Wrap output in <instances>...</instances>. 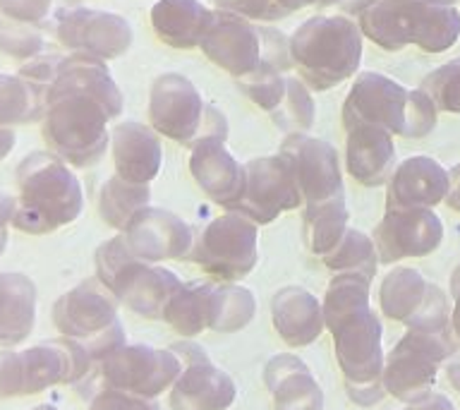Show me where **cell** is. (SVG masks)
Masks as SVG:
<instances>
[{
	"label": "cell",
	"mask_w": 460,
	"mask_h": 410,
	"mask_svg": "<svg viewBox=\"0 0 460 410\" xmlns=\"http://www.w3.org/2000/svg\"><path fill=\"white\" fill-rule=\"evenodd\" d=\"M322 264L333 273H359L372 281L376 276L379 254H376L372 237L350 228L338 243L336 250L322 259Z\"/></svg>",
	"instance_id": "cell-37"
},
{
	"label": "cell",
	"mask_w": 460,
	"mask_h": 410,
	"mask_svg": "<svg viewBox=\"0 0 460 410\" xmlns=\"http://www.w3.org/2000/svg\"><path fill=\"white\" fill-rule=\"evenodd\" d=\"M199 49L216 67L235 79L257 70L261 60L279 65L286 72L293 67L288 39L280 31L257 27L254 22L223 10H216L214 24Z\"/></svg>",
	"instance_id": "cell-11"
},
{
	"label": "cell",
	"mask_w": 460,
	"mask_h": 410,
	"mask_svg": "<svg viewBox=\"0 0 460 410\" xmlns=\"http://www.w3.org/2000/svg\"><path fill=\"white\" fill-rule=\"evenodd\" d=\"M412 410H456L453 408V403L441 394H429L424 401L415 403V406H410Z\"/></svg>",
	"instance_id": "cell-50"
},
{
	"label": "cell",
	"mask_w": 460,
	"mask_h": 410,
	"mask_svg": "<svg viewBox=\"0 0 460 410\" xmlns=\"http://www.w3.org/2000/svg\"><path fill=\"white\" fill-rule=\"evenodd\" d=\"M43 39L34 27L17 24V22H3L0 24V53L13 60L29 63L41 56Z\"/></svg>",
	"instance_id": "cell-41"
},
{
	"label": "cell",
	"mask_w": 460,
	"mask_h": 410,
	"mask_svg": "<svg viewBox=\"0 0 460 410\" xmlns=\"http://www.w3.org/2000/svg\"><path fill=\"white\" fill-rule=\"evenodd\" d=\"M372 240L384 264L427 257L444 243V223L431 209H386Z\"/></svg>",
	"instance_id": "cell-17"
},
{
	"label": "cell",
	"mask_w": 460,
	"mask_h": 410,
	"mask_svg": "<svg viewBox=\"0 0 460 410\" xmlns=\"http://www.w3.org/2000/svg\"><path fill=\"white\" fill-rule=\"evenodd\" d=\"M27 396L24 391V367H22V352L13 348H0V401Z\"/></svg>",
	"instance_id": "cell-44"
},
{
	"label": "cell",
	"mask_w": 460,
	"mask_h": 410,
	"mask_svg": "<svg viewBox=\"0 0 460 410\" xmlns=\"http://www.w3.org/2000/svg\"><path fill=\"white\" fill-rule=\"evenodd\" d=\"M408 410H412V408H408Z\"/></svg>",
	"instance_id": "cell-55"
},
{
	"label": "cell",
	"mask_w": 460,
	"mask_h": 410,
	"mask_svg": "<svg viewBox=\"0 0 460 410\" xmlns=\"http://www.w3.org/2000/svg\"><path fill=\"white\" fill-rule=\"evenodd\" d=\"M106 108L84 94H65L46 103L41 129L50 154L72 168H92L111 147Z\"/></svg>",
	"instance_id": "cell-8"
},
{
	"label": "cell",
	"mask_w": 460,
	"mask_h": 410,
	"mask_svg": "<svg viewBox=\"0 0 460 410\" xmlns=\"http://www.w3.org/2000/svg\"><path fill=\"white\" fill-rule=\"evenodd\" d=\"M56 36L70 53H84L103 63L125 56L135 39L129 22L122 14L92 7L65 10L56 24Z\"/></svg>",
	"instance_id": "cell-16"
},
{
	"label": "cell",
	"mask_w": 460,
	"mask_h": 410,
	"mask_svg": "<svg viewBox=\"0 0 460 410\" xmlns=\"http://www.w3.org/2000/svg\"><path fill=\"white\" fill-rule=\"evenodd\" d=\"M171 351L182 362V372L168 391L171 410H228L235 403V381L208 360L201 345L180 341Z\"/></svg>",
	"instance_id": "cell-14"
},
{
	"label": "cell",
	"mask_w": 460,
	"mask_h": 410,
	"mask_svg": "<svg viewBox=\"0 0 460 410\" xmlns=\"http://www.w3.org/2000/svg\"><path fill=\"white\" fill-rule=\"evenodd\" d=\"M31 410H58V408L49 406V403H43V406H36V408H31Z\"/></svg>",
	"instance_id": "cell-54"
},
{
	"label": "cell",
	"mask_w": 460,
	"mask_h": 410,
	"mask_svg": "<svg viewBox=\"0 0 460 410\" xmlns=\"http://www.w3.org/2000/svg\"><path fill=\"white\" fill-rule=\"evenodd\" d=\"M350 211L345 200H333L319 207L302 209V237L307 250L314 254L319 262L329 257L336 250L338 243L350 230Z\"/></svg>",
	"instance_id": "cell-31"
},
{
	"label": "cell",
	"mask_w": 460,
	"mask_h": 410,
	"mask_svg": "<svg viewBox=\"0 0 460 410\" xmlns=\"http://www.w3.org/2000/svg\"><path fill=\"white\" fill-rule=\"evenodd\" d=\"M257 223L243 214L226 211L194 237L190 257L218 283H235L254 272L259 262Z\"/></svg>",
	"instance_id": "cell-12"
},
{
	"label": "cell",
	"mask_w": 460,
	"mask_h": 410,
	"mask_svg": "<svg viewBox=\"0 0 460 410\" xmlns=\"http://www.w3.org/2000/svg\"><path fill=\"white\" fill-rule=\"evenodd\" d=\"M405 326L408 334L384 362V388L398 401L415 406L431 394L438 367L456 352L446 295L431 286L422 309Z\"/></svg>",
	"instance_id": "cell-2"
},
{
	"label": "cell",
	"mask_w": 460,
	"mask_h": 410,
	"mask_svg": "<svg viewBox=\"0 0 460 410\" xmlns=\"http://www.w3.org/2000/svg\"><path fill=\"white\" fill-rule=\"evenodd\" d=\"M369 286L372 281L359 273H336L322 302L348 398L362 408H372L386 396L381 322L369 305Z\"/></svg>",
	"instance_id": "cell-1"
},
{
	"label": "cell",
	"mask_w": 460,
	"mask_h": 410,
	"mask_svg": "<svg viewBox=\"0 0 460 410\" xmlns=\"http://www.w3.org/2000/svg\"><path fill=\"white\" fill-rule=\"evenodd\" d=\"M216 7L250 22H276L286 17L279 0H216Z\"/></svg>",
	"instance_id": "cell-43"
},
{
	"label": "cell",
	"mask_w": 460,
	"mask_h": 410,
	"mask_svg": "<svg viewBox=\"0 0 460 410\" xmlns=\"http://www.w3.org/2000/svg\"><path fill=\"white\" fill-rule=\"evenodd\" d=\"M271 322L279 338L290 348H305L322 336V302L302 286H286L271 298Z\"/></svg>",
	"instance_id": "cell-25"
},
{
	"label": "cell",
	"mask_w": 460,
	"mask_h": 410,
	"mask_svg": "<svg viewBox=\"0 0 460 410\" xmlns=\"http://www.w3.org/2000/svg\"><path fill=\"white\" fill-rule=\"evenodd\" d=\"M386 209H431L446 201L448 171L429 156L398 164L386 183Z\"/></svg>",
	"instance_id": "cell-21"
},
{
	"label": "cell",
	"mask_w": 460,
	"mask_h": 410,
	"mask_svg": "<svg viewBox=\"0 0 460 410\" xmlns=\"http://www.w3.org/2000/svg\"><path fill=\"white\" fill-rule=\"evenodd\" d=\"M56 0H0V14L17 24L39 27L53 13Z\"/></svg>",
	"instance_id": "cell-42"
},
{
	"label": "cell",
	"mask_w": 460,
	"mask_h": 410,
	"mask_svg": "<svg viewBox=\"0 0 460 410\" xmlns=\"http://www.w3.org/2000/svg\"><path fill=\"white\" fill-rule=\"evenodd\" d=\"M271 120L276 128H280L286 135H307L316 120L314 96L309 86L295 75H288L286 96L280 106L271 113Z\"/></svg>",
	"instance_id": "cell-38"
},
{
	"label": "cell",
	"mask_w": 460,
	"mask_h": 410,
	"mask_svg": "<svg viewBox=\"0 0 460 410\" xmlns=\"http://www.w3.org/2000/svg\"><path fill=\"white\" fill-rule=\"evenodd\" d=\"M65 94H84L92 96L106 108V113L111 120H115L125 108V99H122L120 86L115 85V79L111 77L108 65L99 58L84 56V53H70L63 56L56 65V75L46 94V103Z\"/></svg>",
	"instance_id": "cell-20"
},
{
	"label": "cell",
	"mask_w": 460,
	"mask_h": 410,
	"mask_svg": "<svg viewBox=\"0 0 460 410\" xmlns=\"http://www.w3.org/2000/svg\"><path fill=\"white\" fill-rule=\"evenodd\" d=\"M429 3H437V5H456L458 0H429Z\"/></svg>",
	"instance_id": "cell-53"
},
{
	"label": "cell",
	"mask_w": 460,
	"mask_h": 410,
	"mask_svg": "<svg viewBox=\"0 0 460 410\" xmlns=\"http://www.w3.org/2000/svg\"><path fill=\"white\" fill-rule=\"evenodd\" d=\"M50 322L60 336L82 345L93 362L125 345L118 300L99 281H84L60 295L50 309Z\"/></svg>",
	"instance_id": "cell-10"
},
{
	"label": "cell",
	"mask_w": 460,
	"mask_h": 410,
	"mask_svg": "<svg viewBox=\"0 0 460 410\" xmlns=\"http://www.w3.org/2000/svg\"><path fill=\"white\" fill-rule=\"evenodd\" d=\"M86 410H161L156 401L151 398H139V396L125 394V391H113V388H103L99 394L89 398V408Z\"/></svg>",
	"instance_id": "cell-45"
},
{
	"label": "cell",
	"mask_w": 460,
	"mask_h": 410,
	"mask_svg": "<svg viewBox=\"0 0 460 410\" xmlns=\"http://www.w3.org/2000/svg\"><path fill=\"white\" fill-rule=\"evenodd\" d=\"M214 14L201 0H156L151 7V27L158 41L178 50L201 46L214 24Z\"/></svg>",
	"instance_id": "cell-26"
},
{
	"label": "cell",
	"mask_w": 460,
	"mask_h": 410,
	"mask_svg": "<svg viewBox=\"0 0 460 410\" xmlns=\"http://www.w3.org/2000/svg\"><path fill=\"white\" fill-rule=\"evenodd\" d=\"M13 228L27 236H50L84 211L77 173L50 151H31L14 168Z\"/></svg>",
	"instance_id": "cell-3"
},
{
	"label": "cell",
	"mask_w": 460,
	"mask_h": 410,
	"mask_svg": "<svg viewBox=\"0 0 460 410\" xmlns=\"http://www.w3.org/2000/svg\"><path fill=\"white\" fill-rule=\"evenodd\" d=\"M36 298L27 273L0 272V348H14L34 331Z\"/></svg>",
	"instance_id": "cell-28"
},
{
	"label": "cell",
	"mask_w": 460,
	"mask_h": 410,
	"mask_svg": "<svg viewBox=\"0 0 460 410\" xmlns=\"http://www.w3.org/2000/svg\"><path fill=\"white\" fill-rule=\"evenodd\" d=\"M149 125L161 137L185 144L228 139V120L221 108L201 99L199 89L178 72H165L149 89Z\"/></svg>",
	"instance_id": "cell-7"
},
{
	"label": "cell",
	"mask_w": 460,
	"mask_h": 410,
	"mask_svg": "<svg viewBox=\"0 0 460 410\" xmlns=\"http://www.w3.org/2000/svg\"><path fill=\"white\" fill-rule=\"evenodd\" d=\"M14 142H17L14 128H3L0 125V161H5L10 156V151L14 149Z\"/></svg>",
	"instance_id": "cell-51"
},
{
	"label": "cell",
	"mask_w": 460,
	"mask_h": 410,
	"mask_svg": "<svg viewBox=\"0 0 460 410\" xmlns=\"http://www.w3.org/2000/svg\"><path fill=\"white\" fill-rule=\"evenodd\" d=\"M46 94L20 75L0 72V125L17 128L43 120Z\"/></svg>",
	"instance_id": "cell-34"
},
{
	"label": "cell",
	"mask_w": 460,
	"mask_h": 410,
	"mask_svg": "<svg viewBox=\"0 0 460 410\" xmlns=\"http://www.w3.org/2000/svg\"><path fill=\"white\" fill-rule=\"evenodd\" d=\"M431 283L415 269H394L379 288L381 315L408 324L422 309Z\"/></svg>",
	"instance_id": "cell-32"
},
{
	"label": "cell",
	"mask_w": 460,
	"mask_h": 410,
	"mask_svg": "<svg viewBox=\"0 0 460 410\" xmlns=\"http://www.w3.org/2000/svg\"><path fill=\"white\" fill-rule=\"evenodd\" d=\"M237 86L252 103H257L264 113L271 115L286 96L288 75L279 65L261 60L257 70L237 79Z\"/></svg>",
	"instance_id": "cell-39"
},
{
	"label": "cell",
	"mask_w": 460,
	"mask_h": 410,
	"mask_svg": "<svg viewBox=\"0 0 460 410\" xmlns=\"http://www.w3.org/2000/svg\"><path fill=\"white\" fill-rule=\"evenodd\" d=\"M151 187L139 185V183H129L122 180L120 175H111V178L101 185L99 192V216L103 218L108 228L122 230L128 228V223L135 218L139 211L151 207Z\"/></svg>",
	"instance_id": "cell-33"
},
{
	"label": "cell",
	"mask_w": 460,
	"mask_h": 410,
	"mask_svg": "<svg viewBox=\"0 0 460 410\" xmlns=\"http://www.w3.org/2000/svg\"><path fill=\"white\" fill-rule=\"evenodd\" d=\"M190 173L201 192L218 207L230 209L243 194L244 165L226 149V142L207 139L194 144L190 154Z\"/></svg>",
	"instance_id": "cell-23"
},
{
	"label": "cell",
	"mask_w": 460,
	"mask_h": 410,
	"mask_svg": "<svg viewBox=\"0 0 460 410\" xmlns=\"http://www.w3.org/2000/svg\"><path fill=\"white\" fill-rule=\"evenodd\" d=\"M302 207L293 168L283 154L252 158L244 164V185L240 200L228 209L257 226H269L286 211Z\"/></svg>",
	"instance_id": "cell-13"
},
{
	"label": "cell",
	"mask_w": 460,
	"mask_h": 410,
	"mask_svg": "<svg viewBox=\"0 0 460 410\" xmlns=\"http://www.w3.org/2000/svg\"><path fill=\"white\" fill-rule=\"evenodd\" d=\"M180 288H182V281L178 279V273L144 262L135 276L125 283L118 295V302H122L142 319H164L168 302Z\"/></svg>",
	"instance_id": "cell-29"
},
{
	"label": "cell",
	"mask_w": 460,
	"mask_h": 410,
	"mask_svg": "<svg viewBox=\"0 0 460 410\" xmlns=\"http://www.w3.org/2000/svg\"><path fill=\"white\" fill-rule=\"evenodd\" d=\"M214 290L216 283H207V281L182 283V288L172 295L168 308H165L164 322L180 336H199L201 331L211 326Z\"/></svg>",
	"instance_id": "cell-30"
},
{
	"label": "cell",
	"mask_w": 460,
	"mask_h": 410,
	"mask_svg": "<svg viewBox=\"0 0 460 410\" xmlns=\"http://www.w3.org/2000/svg\"><path fill=\"white\" fill-rule=\"evenodd\" d=\"M358 27L384 50L417 46L424 53H444L460 36V13L429 0H369L359 7Z\"/></svg>",
	"instance_id": "cell-4"
},
{
	"label": "cell",
	"mask_w": 460,
	"mask_h": 410,
	"mask_svg": "<svg viewBox=\"0 0 460 410\" xmlns=\"http://www.w3.org/2000/svg\"><path fill=\"white\" fill-rule=\"evenodd\" d=\"M92 355L70 338L31 345L22 351L24 391L34 396L53 387H79L92 372Z\"/></svg>",
	"instance_id": "cell-19"
},
{
	"label": "cell",
	"mask_w": 460,
	"mask_h": 410,
	"mask_svg": "<svg viewBox=\"0 0 460 410\" xmlns=\"http://www.w3.org/2000/svg\"><path fill=\"white\" fill-rule=\"evenodd\" d=\"M142 259H137L129 247L125 245V237L115 236L106 243L99 245V250L93 252V266H96V281L106 288L108 293L118 300V295L125 288L135 272L142 266Z\"/></svg>",
	"instance_id": "cell-36"
},
{
	"label": "cell",
	"mask_w": 460,
	"mask_h": 410,
	"mask_svg": "<svg viewBox=\"0 0 460 410\" xmlns=\"http://www.w3.org/2000/svg\"><path fill=\"white\" fill-rule=\"evenodd\" d=\"M446 204L453 211H460V164L453 165L448 171V194H446Z\"/></svg>",
	"instance_id": "cell-49"
},
{
	"label": "cell",
	"mask_w": 460,
	"mask_h": 410,
	"mask_svg": "<svg viewBox=\"0 0 460 410\" xmlns=\"http://www.w3.org/2000/svg\"><path fill=\"white\" fill-rule=\"evenodd\" d=\"M111 154H113L115 175L129 183L151 185L158 178L164 164L161 135L144 122H120L111 132Z\"/></svg>",
	"instance_id": "cell-22"
},
{
	"label": "cell",
	"mask_w": 460,
	"mask_h": 410,
	"mask_svg": "<svg viewBox=\"0 0 460 410\" xmlns=\"http://www.w3.org/2000/svg\"><path fill=\"white\" fill-rule=\"evenodd\" d=\"M14 218V197L7 192H0V257L7 247V237H10V228H13Z\"/></svg>",
	"instance_id": "cell-46"
},
{
	"label": "cell",
	"mask_w": 460,
	"mask_h": 410,
	"mask_svg": "<svg viewBox=\"0 0 460 410\" xmlns=\"http://www.w3.org/2000/svg\"><path fill=\"white\" fill-rule=\"evenodd\" d=\"M254 315H257V300L252 290L237 283H216L208 329L216 334H235L250 326Z\"/></svg>",
	"instance_id": "cell-35"
},
{
	"label": "cell",
	"mask_w": 460,
	"mask_h": 410,
	"mask_svg": "<svg viewBox=\"0 0 460 410\" xmlns=\"http://www.w3.org/2000/svg\"><path fill=\"white\" fill-rule=\"evenodd\" d=\"M264 384L271 391L276 410H323V391L314 374L290 352L266 362Z\"/></svg>",
	"instance_id": "cell-27"
},
{
	"label": "cell",
	"mask_w": 460,
	"mask_h": 410,
	"mask_svg": "<svg viewBox=\"0 0 460 410\" xmlns=\"http://www.w3.org/2000/svg\"><path fill=\"white\" fill-rule=\"evenodd\" d=\"M343 3V0H279L280 10L288 14L297 13V10H305V7H331Z\"/></svg>",
	"instance_id": "cell-48"
},
{
	"label": "cell",
	"mask_w": 460,
	"mask_h": 410,
	"mask_svg": "<svg viewBox=\"0 0 460 410\" xmlns=\"http://www.w3.org/2000/svg\"><path fill=\"white\" fill-rule=\"evenodd\" d=\"M451 293H453V309H451V331L460 341V264L451 276Z\"/></svg>",
	"instance_id": "cell-47"
},
{
	"label": "cell",
	"mask_w": 460,
	"mask_h": 410,
	"mask_svg": "<svg viewBox=\"0 0 460 410\" xmlns=\"http://www.w3.org/2000/svg\"><path fill=\"white\" fill-rule=\"evenodd\" d=\"M137 259L158 264L165 259H187L194 245L192 226L168 209L146 207L120 233Z\"/></svg>",
	"instance_id": "cell-18"
},
{
	"label": "cell",
	"mask_w": 460,
	"mask_h": 410,
	"mask_svg": "<svg viewBox=\"0 0 460 410\" xmlns=\"http://www.w3.org/2000/svg\"><path fill=\"white\" fill-rule=\"evenodd\" d=\"M182 372V362L171 348H151V345H120L92 365V372L77 391L84 398H92L103 388L125 391L156 401L158 396L171 391Z\"/></svg>",
	"instance_id": "cell-9"
},
{
	"label": "cell",
	"mask_w": 460,
	"mask_h": 410,
	"mask_svg": "<svg viewBox=\"0 0 460 410\" xmlns=\"http://www.w3.org/2000/svg\"><path fill=\"white\" fill-rule=\"evenodd\" d=\"M395 168L394 135L376 125H355L345 139V171L365 187L386 185Z\"/></svg>",
	"instance_id": "cell-24"
},
{
	"label": "cell",
	"mask_w": 460,
	"mask_h": 410,
	"mask_svg": "<svg viewBox=\"0 0 460 410\" xmlns=\"http://www.w3.org/2000/svg\"><path fill=\"white\" fill-rule=\"evenodd\" d=\"M446 374H448V381H451V387L458 388V391H460V355L453 360L451 365H448Z\"/></svg>",
	"instance_id": "cell-52"
},
{
	"label": "cell",
	"mask_w": 460,
	"mask_h": 410,
	"mask_svg": "<svg viewBox=\"0 0 460 410\" xmlns=\"http://www.w3.org/2000/svg\"><path fill=\"white\" fill-rule=\"evenodd\" d=\"M279 154H283L293 168L302 207H319L326 201L345 200L343 171L333 144L312 135H286Z\"/></svg>",
	"instance_id": "cell-15"
},
{
	"label": "cell",
	"mask_w": 460,
	"mask_h": 410,
	"mask_svg": "<svg viewBox=\"0 0 460 410\" xmlns=\"http://www.w3.org/2000/svg\"><path fill=\"white\" fill-rule=\"evenodd\" d=\"M437 115L438 108L422 89H405L379 72H362L343 103L345 129L376 125L408 139L429 135Z\"/></svg>",
	"instance_id": "cell-6"
},
{
	"label": "cell",
	"mask_w": 460,
	"mask_h": 410,
	"mask_svg": "<svg viewBox=\"0 0 460 410\" xmlns=\"http://www.w3.org/2000/svg\"><path fill=\"white\" fill-rule=\"evenodd\" d=\"M438 108V113H460V58L431 70L420 86Z\"/></svg>",
	"instance_id": "cell-40"
},
{
	"label": "cell",
	"mask_w": 460,
	"mask_h": 410,
	"mask_svg": "<svg viewBox=\"0 0 460 410\" xmlns=\"http://www.w3.org/2000/svg\"><path fill=\"white\" fill-rule=\"evenodd\" d=\"M365 36L345 14H316L288 39L293 67L314 92H329L358 75Z\"/></svg>",
	"instance_id": "cell-5"
}]
</instances>
